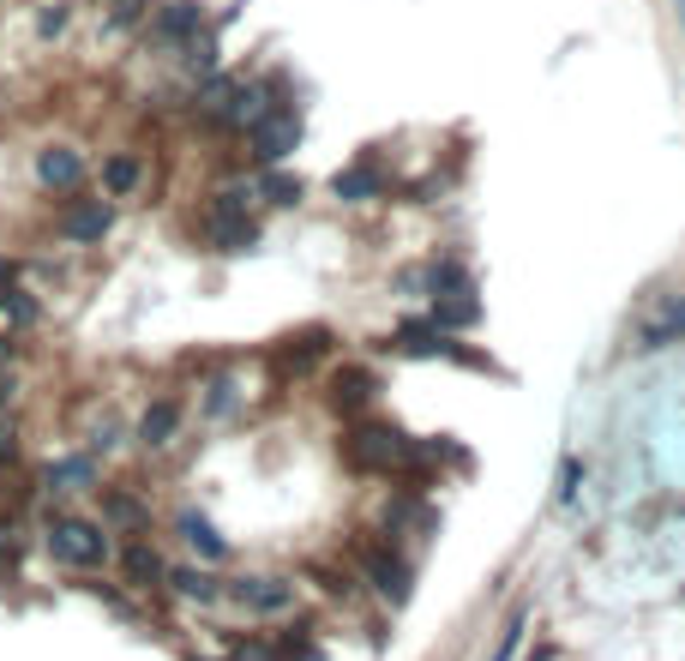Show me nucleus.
<instances>
[{
    "mask_svg": "<svg viewBox=\"0 0 685 661\" xmlns=\"http://www.w3.org/2000/svg\"><path fill=\"white\" fill-rule=\"evenodd\" d=\"M144 181V163L132 151H115V156H103V193L109 199H127L132 187Z\"/></svg>",
    "mask_w": 685,
    "mask_h": 661,
    "instance_id": "nucleus-22",
    "label": "nucleus"
},
{
    "mask_svg": "<svg viewBox=\"0 0 685 661\" xmlns=\"http://www.w3.org/2000/svg\"><path fill=\"white\" fill-rule=\"evenodd\" d=\"M518 644H523V613L499 632V649H493V661H511V656H518Z\"/></svg>",
    "mask_w": 685,
    "mask_h": 661,
    "instance_id": "nucleus-34",
    "label": "nucleus"
},
{
    "mask_svg": "<svg viewBox=\"0 0 685 661\" xmlns=\"http://www.w3.org/2000/svg\"><path fill=\"white\" fill-rule=\"evenodd\" d=\"M385 349H397V355H464V349L452 343V331H440L433 319H409L397 338L385 343Z\"/></svg>",
    "mask_w": 685,
    "mask_h": 661,
    "instance_id": "nucleus-12",
    "label": "nucleus"
},
{
    "mask_svg": "<svg viewBox=\"0 0 685 661\" xmlns=\"http://www.w3.org/2000/svg\"><path fill=\"white\" fill-rule=\"evenodd\" d=\"M223 601H234L241 613H259V620H277V613L295 608V577H277V571H259V577H223Z\"/></svg>",
    "mask_w": 685,
    "mask_h": 661,
    "instance_id": "nucleus-4",
    "label": "nucleus"
},
{
    "mask_svg": "<svg viewBox=\"0 0 685 661\" xmlns=\"http://www.w3.org/2000/svg\"><path fill=\"white\" fill-rule=\"evenodd\" d=\"M175 433H181V403H175V397H156L151 409H144V416H139V428H132V440H139L144 452H163V445L175 440Z\"/></svg>",
    "mask_w": 685,
    "mask_h": 661,
    "instance_id": "nucleus-13",
    "label": "nucleus"
},
{
    "mask_svg": "<svg viewBox=\"0 0 685 661\" xmlns=\"http://www.w3.org/2000/svg\"><path fill=\"white\" fill-rule=\"evenodd\" d=\"M295 144H301V115L295 109H271V115L253 127V163H259V169H277Z\"/></svg>",
    "mask_w": 685,
    "mask_h": 661,
    "instance_id": "nucleus-6",
    "label": "nucleus"
},
{
    "mask_svg": "<svg viewBox=\"0 0 685 661\" xmlns=\"http://www.w3.org/2000/svg\"><path fill=\"white\" fill-rule=\"evenodd\" d=\"M187 66H193V73H217V30L187 42Z\"/></svg>",
    "mask_w": 685,
    "mask_h": 661,
    "instance_id": "nucleus-30",
    "label": "nucleus"
},
{
    "mask_svg": "<svg viewBox=\"0 0 685 661\" xmlns=\"http://www.w3.org/2000/svg\"><path fill=\"white\" fill-rule=\"evenodd\" d=\"M361 571H367V584H373L379 601H391V608H403V601H409L415 571H409V559H403V554H391V547H367V554H361Z\"/></svg>",
    "mask_w": 685,
    "mask_h": 661,
    "instance_id": "nucleus-5",
    "label": "nucleus"
},
{
    "mask_svg": "<svg viewBox=\"0 0 685 661\" xmlns=\"http://www.w3.org/2000/svg\"><path fill=\"white\" fill-rule=\"evenodd\" d=\"M373 397H379V379L367 367H337L331 391H325V403H331L337 416H361V409H373Z\"/></svg>",
    "mask_w": 685,
    "mask_h": 661,
    "instance_id": "nucleus-8",
    "label": "nucleus"
},
{
    "mask_svg": "<svg viewBox=\"0 0 685 661\" xmlns=\"http://www.w3.org/2000/svg\"><path fill=\"white\" fill-rule=\"evenodd\" d=\"M109 229H115V205H109V199H85V205H73L61 217V234H66V241H78V246L103 241Z\"/></svg>",
    "mask_w": 685,
    "mask_h": 661,
    "instance_id": "nucleus-11",
    "label": "nucleus"
},
{
    "mask_svg": "<svg viewBox=\"0 0 685 661\" xmlns=\"http://www.w3.org/2000/svg\"><path fill=\"white\" fill-rule=\"evenodd\" d=\"M18 361V343L13 338H0V367H13Z\"/></svg>",
    "mask_w": 685,
    "mask_h": 661,
    "instance_id": "nucleus-38",
    "label": "nucleus"
},
{
    "mask_svg": "<svg viewBox=\"0 0 685 661\" xmlns=\"http://www.w3.org/2000/svg\"><path fill=\"white\" fill-rule=\"evenodd\" d=\"M0 319H7V325H30V319H37V301L18 295V289H7V295H0Z\"/></svg>",
    "mask_w": 685,
    "mask_h": 661,
    "instance_id": "nucleus-32",
    "label": "nucleus"
},
{
    "mask_svg": "<svg viewBox=\"0 0 685 661\" xmlns=\"http://www.w3.org/2000/svg\"><path fill=\"white\" fill-rule=\"evenodd\" d=\"M168 596H181V601H199V608H211V601H223V577L205 565H168Z\"/></svg>",
    "mask_w": 685,
    "mask_h": 661,
    "instance_id": "nucleus-16",
    "label": "nucleus"
},
{
    "mask_svg": "<svg viewBox=\"0 0 685 661\" xmlns=\"http://www.w3.org/2000/svg\"><path fill=\"white\" fill-rule=\"evenodd\" d=\"M120 571H127L132 589H163V584H168V559L156 554L144 535H139V542H127V554H120Z\"/></svg>",
    "mask_w": 685,
    "mask_h": 661,
    "instance_id": "nucleus-15",
    "label": "nucleus"
},
{
    "mask_svg": "<svg viewBox=\"0 0 685 661\" xmlns=\"http://www.w3.org/2000/svg\"><path fill=\"white\" fill-rule=\"evenodd\" d=\"M680 338H685V289H668V295H656L644 313H637L632 349L637 355H661V349H673Z\"/></svg>",
    "mask_w": 685,
    "mask_h": 661,
    "instance_id": "nucleus-3",
    "label": "nucleus"
},
{
    "mask_svg": "<svg viewBox=\"0 0 685 661\" xmlns=\"http://www.w3.org/2000/svg\"><path fill=\"white\" fill-rule=\"evenodd\" d=\"M229 97H234V78H229V73H205V91L193 97V115H199V120H223Z\"/></svg>",
    "mask_w": 685,
    "mask_h": 661,
    "instance_id": "nucleus-23",
    "label": "nucleus"
},
{
    "mask_svg": "<svg viewBox=\"0 0 685 661\" xmlns=\"http://www.w3.org/2000/svg\"><path fill=\"white\" fill-rule=\"evenodd\" d=\"M42 487L49 493H91L97 487V457L85 452V457H61V463H49L42 469Z\"/></svg>",
    "mask_w": 685,
    "mask_h": 661,
    "instance_id": "nucleus-20",
    "label": "nucleus"
},
{
    "mask_svg": "<svg viewBox=\"0 0 685 661\" xmlns=\"http://www.w3.org/2000/svg\"><path fill=\"white\" fill-rule=\"evenodd\" d=\"M97 493H103V530L109 535H115V530L120 535H144V530H151V511H144L127 487H97Z\"/></svg>",
    "mask_w": 685,
    "mask_h": 661,
    "instance_id": "nucleus-14",
    "label": "nucleus"
},
{
    "mask_svg": "<svg viewBox=\"0 0 685 661\" xmlns=\"http://www.w3.org/2000/svg\"><path fill=\"white\" fill-rule=\"evenodd\" d=\"M73 25V0H42L37 7V37H61Z\"/></svg>",
    "mask_w": 685,
    "mask_h": 661,
    "instance_id": "nucleus-28",
    "label": "nucleus"
},
{
    "mask_svg": "<svg viewBox=\"0 0 685 661\" xmlns=\"http://www.w3.org/2000/svg\"><path fill=\"white\" fill-rule=\"evenodd\" d=\"M13 283H18V265L7 259V253H0V295H7V289H13Z\"/></svg>",
    "mask_w": 685,
    "mask_h": 661,
    "instance_id": "nucleus-36",
    "label": "nucleus"
},
{
    "mask_svg": "<svg viewBox=\"0 0 685 661\" xmlns=\"http://www.w3.org/2000/svg\"><path fill=\"white\" fill-rule=\"evenodd\" d=\"M199 25H205V7H199V0H168L163 13H156L151 37L168 42V49H187V42L199 37Z\"/></svg>",
    "mask_w": 685,
    "mask_h": 661,
    "instance_id": "nucleus-10",
    "label": "nucleus"
},
{
    "mask_svg": "<svg viewBox=\"0 0 685 661\" xmlns=\"http://www.w3.org/2000/svg\"><path fill=\"white\" fill-rule=\"evenodd\" d=\"M259 193L271 199V205H301L307 181H301V175H283V169H265V175H259Z\"/></svg>",
    "mask_w": 685,
    "mask_h": 661,
    "instance_id": "nucleus-27",
    "label": "nucleus"
},
{
    "mask_svg": "<svg viewBox=\"0 0 685 661\" xmlns=\"http://www.w3.org/2000/svg\"><path fill=\"white\" fill-rule=\"evenodd\" d=\"M440 452L445 445L409 440L397 421H355V428L343 433V457H350V469H361V475H415V469H427Z\"/></svg>",
    "mask_w": 685,
    "mask_h": 661,
    "instance_id": "nucleus-1",
    "label": "nucleus"
},
{
    "mask_svg": "<svg viewBox=\"0 0 685 661\" xmlns=\"http://www.w3.org/2000/svg\"><path fill=\"white\" fill-rule=\"evenodd\" d=\"M680 13H685V0H680Z\"/></svg>",
    "mask_w": 685,
    "mask_h": 661,
    "instance_id": "nucleus-39",
    "label": "nucleus"
},
{
    "mask_svg": "<svg viewBox=\"0 0 685 661\" xmlns=\"http://www.w3.org/2000/svg\"><path fill=\"white\" fill-rule=\"evenodd\" d=\"M427 319L440 325V331H469V325L481 319L475 289H469V295H433V313H427Z\"/></svg>",
    "mask_w": 685,
    "mask_h": 661,
    "instance_id": "nucleus-21",
    "label": "nucleus"
},
{
    "mask_svg": "<svg viewBox=\"0 0 685 661\" xmlns=\"http://www.w3.org/2000/svg\"><path fill=\"white\" fill-rule=\"evenodd\" d=\"M139 18H151V0H109V30H132Z\"/></svg>",
    "mask_w": 685,
    "mask_h": 661,
    "instance_id": "nucleus-29",
    "label": "nucleus"
},
{
    "mask_svg": "<svg viewBox=\"0 0 685 661\" xmlns=\"http://www.w3.org/2000/svg\"><path fill=\"white\" fill-rule=\"evenodd\" d=\"M253 199H259V187H217L205 217H253Z\"/></svg>",
    "mask_w": 685,
    "mask_h": 661,
    "instance_id": "nucleus-25",
    "label": "nucleus"
},
{
    "mask_svg": "<svg viewBox=\"0 0 685 661\" xmlns=\"http://www.w3.org/2000/svg\"><path fill=\"white\" fill-rule=\"evenodd\" d=\"M271 109H283V103H277V85H271V78H246V85H234L229 109H223V127H229V132H253Z\"/></svg>",
    "mask_w": 685,
    "mask_h": 661,
    "instance_id": "nucleus-7",
    "label": "nucleus"
},
{
    "mask_svg": "<svg viewBox=\"0 0 685 661\" xmlns=\"http://www.w3.org/2000/svg\"><path fill=\"white\" fill-rule=\"evenodd\" d=\"M13 391H18V379H13V373H0V409H13Z\"/></svg>",
    "mask_w": 685,
    "mask_h": 661,
    "instance_id": "nucleus-37",
    "label": "nucleus"
},
{
    "mask_svg": "<svg viewBox=\"0 0 685 661\" xmlns=\"http://www.w3.org/2000/svg\"><path fill=\"white\" fill-rule=\"evenodd\" d=\"M205 241L234 259V253H253V246H259V223L253 217H205Z\"/></svg>",
    "mask_w": 685,
    "mask_h": 661,
    "instance_id": "nucleus-18",
    "label": "nucleus"
},
{
    "mask_svg": "<svg viewBox=\"0 0 685 661\" xmlns=\"http://www.w3.org/2000/svg\"><path fill=\"white\" fill-rule=\"evenodd\" d=\"M578 493H583V463L578 457H566V463H559V506H578Z\"/></svg>",
    "mask_w": 685,
    "mask_h": 661,
    "instance_id": "nucleus-31",
    "label": "nucleus"
},
{
    "mask_svg": "<svg viewBox=\"0 0 685 661\" xmlns=\"http://www.w3.org/2000/svg\"><path fill=\"white\" fill-rule=\"evenodd\" d=\"M325 349H331V331H301V338H289L283 349H277V361L301 373V367H307L313 355H325Z\"/></svg>",
    "mask_w": 685,
    "mask_h": 661,
    "instance_id": "nucleus-24",
    "label": "nucleus"
},
{
    "mask_svg": "<svg viewBox=\"0 0 685 661\" xmlns=\"http://www.w3.org/2000/svg\"><path fill=\"white\" fill-rule=\"evenodd\" d=\"M37 181L49 187V193H73V187L85 181V156H78L73 144H42L37 151Z\"/></svg>",
    "mask_w": 685,
    "mask_h": 661,
    "instance_id": "nucleus-9",
    "label": "nucleus"
},
{
    "mask_svg": "<svg viewBox=\"0 0 685 661\" xmlns=\"http://www.w3.org/2000/svg\"><path fill=\"white\" fill-rule=\"evenodd\" d=\"M427 289H433V295H469V289H475V277H469L457 259H440L433 271H427Z\"/></svg>",
    "mask_w": 685,
    "mask_h": 661,
    "instance_id": "nucleus-26",
    "label": "nucleus"
},
{
    "mask_svg": "<svg viewBox=\"0 0 685 661\" xmlns=\"http://www.w3.org/2000/svg\"><path fill=\"white\" fill-rule=\"evenodd\" d=\"M175 535H181V542L193 547V554L205 559V565H223V559H229V542H223L217 523L199 518V511H181V518H175Z\"/></svg>",
    "mask_w": 685,
    "mask_h": 661,
    "instance_id": "nucleus-17",
    "label": "nucleus"
},
{
    "mask_svg": "<svg viewBox=\"0 0 685 661\" xmlns=\"http://www.w3.org/2000/svg\"><path fill=\"white\" fill-rule=\"evenodd\" d=\"M42 547H49L54 565H73V571H103L115 559V542L97 518H78V511H49L42 523Z\"/></svg>",
    "mask_w": 685,
    "mask_h": 661,
    "instance_id": "nucleus-2",
    "label": "nucleus"
},
{
    "mask_svg": "<svg viewBox=\"0 0 685 661\" xmlns=\"http://www.w3.org/2000/svg\"><path fill=\"white\" fill-rule=\"evenodd\" d=\"M115 445H120V428H115V421H97L91 440H85V452H91V457H109Z\"/></svg>",
    "mask_w": 685,
    "mask_h": 661,
    "instance_id": "nucleus-33",
    "label": "nucleus"
},
{
    "mask_svg": "<svg viewBox=\"0 0 685 661\" xmlns=\"http://www.w3.org/2000/svg\"><path fill=\"white\" fill-rule=\"evenodd\" d=\"M18 457V428L13 421H0V463H13Z\"/></svg>",
    "mask_w": 685,
    "mask_h": 661,
    "instance_id": "nucleus-35",
    "label": "nucleus"
},
{
    "mask_svg": "<svg viewBox=\"0 0 685 661\" xmlns=\"http://www.w3.org/2000/svg\"><path fill=\"white\" fill-rule=\"evenodd\" d=\"M331 193L343 199V205H367V199L385 193V175H379V163H355V169L331 175Z\"/></svg>",
    "mask_w": 685,
    "mask_h": 661,
    "instance_id": "nucleus-19",
    "label": "nucleus"
}]
</instances>
